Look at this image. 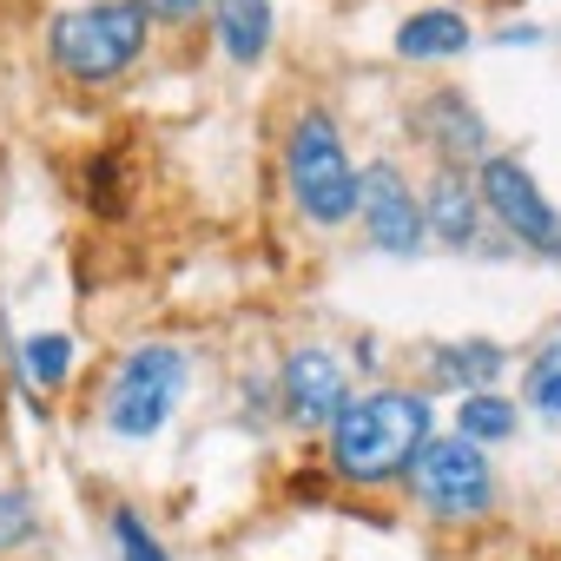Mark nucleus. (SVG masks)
<instances>
[{"instance_id": "obj_12", "label": "nucleus", "mask_w": 561, "mask_h": 561, "mask_svg": "<svg viewBox=\"0 0 561 561\" xmlns=\"http://www.w3.org/2000/svg\"><path fill=\"white\" fill-rule=\"evenodd\" d=\"M397 54L403 60H456V54H469V21L449 8H423L397 27Z\"/></svg>"}, {"instance_id": "obj_10", "label": "nucleus", "mask_w": 561, "mask_h": 561, "mask_svg": "<svg viewBox=\"0 0 561 561\" xmlns=\"http://www.w3.org/2000/svg\"><path fill=\"white\" fill-rule=\"evenodd\" d=\"M423 211H430V231L462 251V244L476 238V225H482V185H469L456 165H443L436 185L423 192Z\"/></svg>"}, {"instance_id": "obj_6", "label": "nucleus", "mask_w": 561, "mask_h": 561, "mask_svg": "<svg viewBox=\"0 0 561 561\" xmlns=\"http://www.w3.org/2000/svg\"><path fill=\"white\" fill-rule=\"evenodd\" d=\"M476 185H482V205L495 211V225H502L515 244H528V251H541V257H561V218H554V205L535 192V179H528L522 159L489 152Z\"/></svg>"}, {"instance_id": "obj_8", "label": "nucleus", "mask_w": 561, "mask_h": 561, "mask_svg": "<svg viewBox=\"0 0 561 561\" xmlns=\"http://www.w3.org/2000/svg\"><path fill=\"white\" fill-rule=\"evenodd\" d=\"M277 397H285V416H291V423H305V430H331V423L344 416V403H351V377H344V364H337L331 351L305 344V351L285 357Z\"/></svg>"}, {"instance_id": "obj_14", "label": "nucleus", "mask_w": 561, "mask_h": 561, "mask_svg": "<svg viewBox=\"0 0 561 561\" xmlns=\"http://www.w3.org/2000/svg\"><path fill=\"white\" fill-rule=\"evenodd\" d=\"M456 436H469V443H502V436H515V403L495 397V390L462 397V410H456Z\"/></svg>"}, {"instance_id": "obj_5", "label": "nucleus", "mask_w": 561, "mask_h": 561, "mask_svg": "<svg viewBox=\"0 0 561 561\" xmlns=\"http://www.w3.org/2000/svg\"><path fill=\"white\" fill-rule=\"evenodd\" d=\"M410 495L436 522H469V515H482L495 502V469H489L482 443L443 436V443H423V456L410 462Z\"/></svg>"}, {"instance_id": "obj_7", "label": "nucleus", "mask_w": 561, "mask_h": 561, "mask_svg": "<svg viewBox=\"0 0 561 561\" xmlns=\"http://www.w3.org/2000/svg\"><path fill=\"white\" fill-rule=\"evenodd\" d=\"M357 218H364L370 244H377V251H397V257H403V251H416V244H423V231H430V211H423V198L410 192L403 165H390V159L364 165Z\"/></svg>"}, {"instance_id": "obj_1", "label": "nucleus", "mask_w": 561, "mask_h": 561, "mask_svg": "<svg viewBox=\"0 0 561 561\" xmlns=\"http://www.w3.org/2000/svg\"><path fill=\"white\" fill-rule=\"evenodd\" d=\"M423 443H430V397H416V390H364L331 423V469L344 482H357V489H377V482L410 476Z\"/></svg>"}, {"instance_id": "obj_16", "label": "nucleus", "mask_w": 561, "mask_h": 561, "mask_svg": "<svg viewBox=\"0 0 561 561\" xmlns=\"http://www.w3.org/2000/svg\"><path fill=\"white\" fill-rule=\"evenodd\" d=\"M67 370H73V344H67V337H34V344H27V377H34L41 390H60Z\"/></svg>"}, {"instance_id": "obj_17", "label": "nucleus", "mask_w": 561, "mask_h": 561, "mask_svg": "<svg viewBox=\"0 0 561 561\" xmlns=\"http://www.w3.org/2000/svg\"><path fill=\"white\" fill-rule=\"evenodd\" d=\"M113 541H119V554H126V561H165L159 535H152L133 508H119V515H113Z\"/></svg>"}, {"instance_id": "obj_4", "label": "nucleus", "mask_w": 561, "mask_h": 561, "mask_svg": "<svg viewBox=\"0 0 561 561\" xmlns=\"http://www.w3.org/2000/svg\"><path fill=\"white\" fill-rule=\"evenodd\" d=\"M179 397H185V351L139 344V351H126V364L106 383V430L126 443H146L172 423Z\"/></svg>"}, {"instance_id": "obj_15", "label": "nucleus", "mask_w": 561, "mask_h": 561, "mask_svg": "<svg viewBox=\"0 0 561 561\" xmlns=\"http://www.w3.org/2000/svg\"><path fill=\"white\" fill-rule=\"evenodd\" d=\"M528 403H535L548 423H561V337L528 364Z\"/></svg>"}, {"instance_id": "obj_18", "label": "nucleus", "mask_w": 561, "mask_h": 561, "mask_svg": "<svg viewBox=\"0 0 561 561\" xmlns=\"http://www.w3.org/2000/svg\"><path fill=\"white\" fill-rule=\"evenodd\" d=\"M34 508H27V495H0V554L8 548H21V541H34Z\"/></svg>"}, {"instance_id": "obj_2", "label": "nucleus", "mask_w": 561, "mask_h": 561, "mask_svg": "<svg viewBox=\"0 0 561 561\" xmlns=\"http://www.w3.org/2000/svg\"><path fill=\"white\" fill-rule=\"evenodd\" d=\"M152 0H93V8H73L54 21L47 34V54L67 80L80 87H106L119 80L139 54H146V34H152Z\"/></svg>"}, {"instance_id": "obj_13", "label": "nucleus", "mask_w": 561, "mask_h": 561, "mask_svg": "<svg viewBox=\"0 0 561 561\" xmlns=\"http://www.w3.org/2000/svg\"><path fill=\"white\" fill-rule=\"evenodd\" d=\"M502 344H489V337H469V344H443V351H430V377L436 383H449V390H489L495 377H502Z\"/></svg>"}, {"instance_id": "obj_3", "label": "nucleus", "mask_w": 561, "mask_h": 561, "mask_svg": "<svg viewBox=\"0 0 561 561\" xmlns=\"http://www.w3.org/2000/svg\"><path fill=\"white\" fill-rule=\"evenodd\" d=\"M285 179H291V198L311 225H344L357 211V192H364V172L351 165L331 113H298L291 119V139H285Z\"/></svg>"}, {"instance_id": "obj_19", "label": "nucleus", "mask_w": 561, "mask_h": 561, "mask_svg": "<svg viewBox=\"0 0 561 561\" xmlns=\"http://www.w3.org/2000/svg\"><path fill=\"white\" fill-rule=\"evenodd\" d=\"M198 8H205V0H152L159 21H185V14H198Z\"/></svg>"}, {"instance_id": "obj_11", "label": "nucleus", "mask_w": 561, "mask_h": 561, "mask_svg": "<svg viewBox=\"0 0 561 561\" xmlns=\"http://www.w3.org/2000/svg\"><path fill=\"white\" fill-rule=\"evenodd\" d=\"M211 34L225 47V60L251 67L271 54V0H218L211 8Z\"/></svg>"}, {"instance_id": "obj_9", "label": "nucleus", "mask_w": 561, "mask_h": 561, "mask_svg": "<svg viewBox=\"0 0 561 561\" xmlns=\"http://www.w3.org/2000/svg\"><path fill=\"white\" fill-rule=\"evenodd\" d=\"M416 133L443 152V159H476L482 152V119H476V106L462 100V93H430L423 106H416Z\"/></svg>"}]
</instances>
